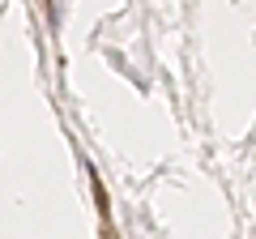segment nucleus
I'll return each instance as SVG.
<instances>
[]
</instances>
